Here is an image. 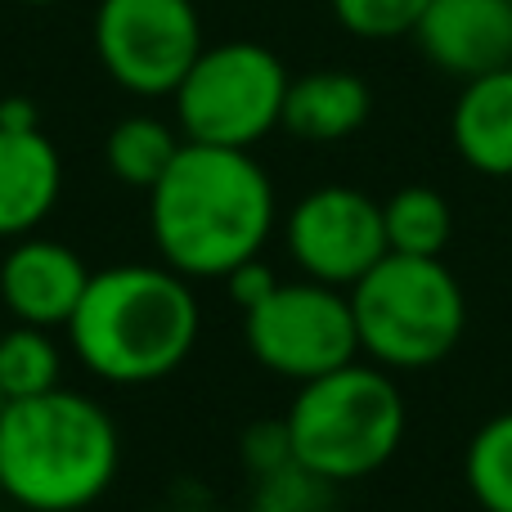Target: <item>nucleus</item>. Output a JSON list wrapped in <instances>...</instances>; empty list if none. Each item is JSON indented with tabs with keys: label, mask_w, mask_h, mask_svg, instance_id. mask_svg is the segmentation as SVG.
<instances>
[{
	"label": "nucleus",
	"mask_w": 512,
	"mask_h": 512,
	"mask_svg": "<svg viewBox=\"0 0 512 512\" xmlns=\"http://www.w3.org/2000/svg\"><path fill=\"white\" fill-rule=\"evenodd\" d=\"M149 225L162 265L185 279H225L270 239L274 185L248 149L185 140L149 189Z\"/></svg>",
	"instance_id": "1"
},
{
	"label": "nucleus",
	"mask_w": 512,
	"mask_h": 512,
	"mask_svg": "<svg viewBox=\"0 0 512 512\" xmlns=\"http://www.w3.org/2000/svg\"><path fill=\"white\" fill-rule=\"evenodd\" d=\"M198 328L203 315L185 274L122 261L90 274L86 297L68 319V346L95 378L144 387L171 378L189 360Z\"/></svg>",
	"instance_id": "2"
},
{
	"label": "nucleus",
	"mask_w": 512,
	"mask_h": 512,
	"mask_svg": "<svg viewBox=\"0 0 512 512\" xmlns=\"http://www.w3.org/2000/svg\"><path fill=\"white\" fill-rule=\"evenodd\" d=\"M122 436L95 396L54 387L0 409V490L27 512H81L113 490Z\"/></svg>",
	"instance_id": "3"
},
{
	"label": "nucleus",
	"mask_w": 512,
	"mask_h": 512,
	"mask_svg": "<svg viewBox=\"0 0 512 512\" xmlns=\"http://www.w3.org/2000/svg\"><path fill=\"white\" fill-rule=\"evenodd\" d=\"M292 463L328 486L364 481L387 468L409 427L396 378L378 364H346L315 382H301L283 414Z\"/></svg>",
	"instance_id": "4"
},
{
	"label": "nucleus",
	"mask_w": 512,
	"mask_h": 512,
	"mask_svg": "<svg viewBox=\"0 0 512 512\" xmlns=\"http://www.w3.org/2000/svg\"><path fill=\"white\" fill-rule=\"evenodd\" d=\"M360 355L387 373H418L454 355L468 328V297L441 256L387 252L351 288Z\"/></svg>",
	"instance_id": "5"
},
{
	"label": "nucleus",
	"mask_w": 512,
	"mask_h": 512,
	"mask_svg": "<svg viewBox=\"0 0 512 512\" xmlns=\"http://www.w3.org/2000/svg\"><path fill=\"white\" fill-rule=\"evenodd\" d=\"M288 68L279 54L252 41L212 45L176 86V117L185 140L216 149H248L261 144L274 126H283Z\"/></svg>",
	"instance_id": "6"
},
{
	"label": "nucleus",
	"mask_w": 512,
	"mask_h": 512,
	"mask_svg": "<svg viewBox=\"0 0 512 512\" xmlns=\"http://www.w3.org/2000/svg\"><path fill=\"white\" fill-rule=\"evenodd\" d=\"M243 342L265 373L288 382H315L360 360L351 292L315 279L279 283L261 306L243 315Z\"/></svg>",
	"instance_id": "7"
},
{
	"label": "nucleus",
	"mask_w": 512,
	"mask_h": 512,
	"mask_svg": "<svg viewBox=\"0 0 512 512\" xmlns=\"http://www.w3.org/2000/svg\"><path fill=\"white\" fill-rule=\"evenodd\" d=\"M198 0H104L95 14V50L108 77L131 95H176L203 54Z\"/></svg>",
	"instance_id": "8"
},
{
	"label": "nucleus",
	"mask_w": 512,
	"mask_h": 512,
	"mask_svg": "<svg viewBox=\"0 0 512 512\" xmlns=\"http://www.w3.org/2000/svg\"><path fill=\"white\" fill-rule=\"evenodd\" d=\"M283 239H288V256L301 265L306 279L346 292L387 256L382 203H373L364 189L351 185L310 189L288 212Z\"/></svg>",
	"instance_id": "9"
},
{
	"label": "nucleus",
	"mask_w": 512,
	"mask_h": 512,
	"mask_svg": "<svg viewBox=\"0 0 512 512\" xmlns=\"http://www.w3.org/2000/svg\"><path fill=\"white\" fill-rule=\"evenodd\" d=\"M90 288V270L68 243L59 239H14L0 261V301L14 324L32 328H68L81 297Z\"/></svg>",
	"instance_id": "10"
},
{
	"label": "nucleus",
	"mask_w": 512,
	"mask_h": 512,
	"mask_svg": "<svg viewBox=\"0 0 512 512\" xmlns=\"http://www.w3.org/2000/svg\"><path fill=\"white\" fill-rule=\"evenodd\" d=\"M414 41L459 81L512 68V0H432L414 27Z\"/></svg>",
	"instance_id": "11"
},
{
	"label": "nucleus",
	"mask_w": 512,
	"mask_h": 512,
	"mask_svg": "<svg viewBox=\"0 0 512 512\" xmlns=\"http://www.w3.org/2000/svg\"><path fill=\"white\" fill-rule=\"evenodd\" d=\"M63 194L59 149L41 126L5 131L0 126V239H27Z\"/></svg>",
	"instance_id": "12"
},
{
	"label": "nucleus",
	"mask_w": 512,
	"mask_h": 512,
	"mask_svg": "<svg viewBox=\"0 0 512 512\" xmlns=\"http://www.w3.org/2000/svg\"><path fill=\"white\" fill-rule=\"evenodd\" d=\"M450 135L459 158L481 176H512V68L463 81Z\"/></svg>",
	"instance_id": "13"
},
{
	"label": "nucleus",
	"mask_w": 512,
	"mask_h": 512,
	"mask_svg": "<svg viewBox=\"0 0 512 512\" xmlns=\"http://www.w3.org/2000/svg\"><path fill=\"white\" fill-rule=\"evenodd\" d=\"M369 108H373V95L355 72L319 68V72H306V77L288 81L283 126H288L297 140L337 144L369 122Z\"/></svg>",
	"instance_id": "14"
},
{
	"label": "nucleus",
	"mask_w": 512,
	"mask_h": 512,
	"mask_svg": "<svg viewBox=\"0 0 512 512\" xmlns=\"http://www.w3.org/2000/svg\"><path fill=\"white\" fill-rule=\"evenodd\" d=\"M387 252L400 256H441L450 248L454 212L432 185H405L382 203Z\"/></svg>",
	"instance_id": "15"
},
{
	"label": "nucleus",
	"mask_w": 512,
	"mask_h": 512,
	"mask_svg": "<svg viewBox=\"0 0 512 512\" xmlns=\"http://www.w3.org/2000/svg\"><path fill=\"white\" fill-rule=\"evenodd\" d=\"M180 144L185 140H176V131H171L162 117L140 113V117H126V122L113 126V135H108V144H104V158H108V171H113L126 189H144V194H149V189L167 176L171 162H176Z\"/></svg>",
	"instance_id": "16"
},
{
	"label": "nucleus",
	"mask_w": 512,
	"mask_h": 512,
	"mask_svg": "<svg viewBox=\"0 0 512 512\" xmlns=\"http://www.w3.org/2000/svg\"><path fill=\"white\" fill-rule=\"evenodd\" d=\"M63 387V346L50 328L14 324L0 333V391L5 400L45 396Z\"/></svg>",
	"instance_id": "17"
},
{
	"label": "nucleus",
	"mask_w": 512,
	"mask_h": 512,
	"mask_svg": "<svg viewBox=\"0 0 512 512\" xmlns=\"http://www.w3.org/2000/svg\"><path fill=\"white\" fill-rule=\"evenodd\" d=\"M463 481L481 512H512V409L472 432L463 450Z\"/></svg>",
	"instance_id": "18"
},
{
	"label": "nucleus",
	"mask_w": 512,
	"mask_h": 512,
	"mask_svg": "<svg viewBox=\"0 0 512 512\" xmlns=\"http://www.w3.org/2000/svg\"><path fill=\"white\" fill-rule=\"evenodd\" d=\"M427 5L432 0H333V14L360 41H396V36H414Z\"/></svg>",
	"instance_id": "19"
},
{
	"label": "nucleus",
	"mask_w": 512,
	"mask_h": 512,
	"mask_svg": "<svg viewBox=\"0 0 512 512\" xmlns=\"http://www.w3.org/2000/svg\"><path fill=\"white\" fill-rule=\"evenodd\" d=\"M328 481H319L315 472L288 468L270 472V477H256V490H252V508L248 512H324L328 508Z\"/></svg>",
	"instance_id": "20"
},
{
	"label": "nucleus",
	"mask_w": 512,
	"mask_h": 512,
	"mask_svg": "<svg viewBox=\"0 0 512 512\" xmlns=\"http://www.w3.org/2000/svg\"><path fill=\"white\" fill-rule=\"evenodd\" d=\"M243 463H248L252 477H270V472L288 468L292 441H288L283 418H274V423H252L248 432H243Z\"/></svg>",
	"instance_id": "21"
},
{
	"label": "nucleus",
	"mask_w": 512,
	"mask_h": 512,
	"mask_svg": "<svg viewBox=\"0 0 512 512\" xmlns=\"http://www.w3.org/2000/svg\"><path fill=\"white\" fill-rule=\"evenodd\" d=\"M279 283H283V279L261 261V256H252V261L234 265V270L225 274V292H230V301L243 310V315H248L252 306H261V301L270 297V292L279 288Z\"/></svg>",
	"instance_id": "22"
},
{
	"label": "nucleus",
	"mask_w": 512,
	"mask_h": 512,
	"mask_svg": "<svg viewBox=\"0 0 512 512\" xmlns=\"http://www.w3.org/2000/svg\"><path fill=\"white\" fill-rule=\"evenodd\" d=\"M0 126H5V131H32V126H41L36 122V104L23 95L5 99V104H0Z\"/></svg>",
	"instance_id": "23"
},
{
	"label": "nucleus",
	"mask_w": 512,
	"mask_h": 512,
	"mask_svg": "<svg viewBox=\"0 0 512 512\" xmlns=\"http://www.w3.org/2000/svg\"><path fill=\"white\" fill-rule=\"evenodd\" d=\"M23 5H59V0H23Z\"/></svg>",
	"instance_id": "24"
},
{
	"label": "nucleus",
	"mask_w": 512,
	"mask_h": 512,
	"mask_svg": "<svg viewBox=\"0 0 512 512\" xmlns=\"http://www.w3.org/2000/svg\"><path fill=\"white\" fill-rule=\"evenodd\" d=\"M0 409H5V391H0Z\"/></svg>",
	"instance_id": "25"
},
{
	"label": "nucleus",
	"mask_w": 512,
	"mask_h": 512,
	"mask_svg": "<svg viewBox=\"0 0 512 512\" xmlns=\"http://www.w3.org/2000/svg\"><path fill=\"white\" fill-rule=\"evenodd\" d=\"M171 512H189V508H171Z\"/></svg>",
	"instance_id": "26"
},
{
	"label": "nucleus",
	"mask_w": 512,
	"mask_h": 512,
	"mask_svg": "<svg viewBox=\"0 0 512 512\" xmlns=\"http://www.w3.org/2000/svg\"><path fill=\"white\" fill-rule=\"evenodd\" d=\"M0 499H5V490H0Z\"/></svg>",
	"instance_id": "27"
}]
</instances>
